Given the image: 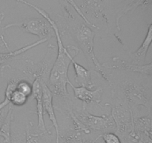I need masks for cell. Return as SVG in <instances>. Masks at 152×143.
Returning <instances> with one entry per match:
<instances>
[{"instance_id": "cell-1", "label": "cell", "mask_w": 152, "mask_h": 143, "mask_svg": "<svg viewBox=\"0 0 152 143\" xmlns=\"http://www.w3.org/2000/svg\"><path fill=\"white\" fill-rule=\"evenodd\" d=\"M16 1L26 4L37 10L44 19H45V20H47L50 26L51 27L52 30L54 32L56 43H57V56L53 63V65L52 66L51 69L50 70L48 80L49 85L48 86L52 93L54 95H59L64 98H70L69 93L67 89V85L69 84L71 86L73 83L70 81L68 77V69L70 64L71 63V60L74 59V57L77 56L80 52V49L74 46H64L62 40V35L58 28L57 23L50 18L48 12L39 6L32 4L26 0H16Z\"/></svg>"}, {"instance_id": "cell-2", "label": "cell", "mask_w": 152, "mask_h": 143, "mask_svg": "<svg viewBox=\"0 0 152 143\" xmlns=\"http://www.w3.org/2000/svg\"><path fill=\"white\" fill-rule=\"evenodd\" d=\"M64 13L65 18L63 19L59 16L60 21L59 25L57 24L62 37L65 34L69 35L70 37L77 43L79 48L86 56V60L88 61V63L93 66L94 69L99 73L105 80L109 82V77L107 76L105 69L99 62L94 50V40L96 34L95 32L91 29V26L88 25L85 22H76L75 18L71 14V12H69L66 5H65Z\"/></svg>"}, {"instance_id": "cell-3", "label": "cell", "mask_w": 152, "mask_h": 143, "mask_svg": "<svg viewBox=\"0 0 152 143\" xmlns=\"http://www.w3.org/2000/svg\"><path fill=\"white\" fill-rule=\"evenodd\" d=\"M112 91L133 112L139 106H143L148 110V114H151L152 105L151 82L145 85L127 80L120 83V89H113Z\"/></svg>"}, {"instance_id": "cell-4", "label": "cell", "mask_w": 152, "mask_h": 143, "mask_svg": "<svg viewBox=\"0 0 152 143\" xmlns=\"http://www.w3.org/2000/svg\"><path fill=\"white\" fill-rule=\"evenodd\" d=\"M113 99L115 101L111 106V116L115 124L118 136L126 138L133 130L134 113L123 101L121 98L112 91Z\"/></svg>"}, {"instance_id": "cell-5", "label": "cell", "mask_w": 152, "mask_h": 143, "mask_svg": "<svg viewBox=\"0 0 152 143\" xmlns=\"http://www.w3.org/2000/svg\"><path fill=\"white\" fill-rule=\"evenodd\" d=\"M69 113L74 116L89 132L92 130L99 131L116 128L115 124L111 115H102L100 116H94L88 113L84 107L81 110H71Z\"/></svg>"}, {"instance_id": "cell-6", "label": "cell", "mask_w": 152, "mask_h": 143, "mask_svg": "<svg viewBox=\"0 0 152 143\" xmlns=\"http://www.w3.org/2000/svg\"><path fill=\"white\" fill-rule=\"evenodd\" d=\"M48 23L40 19H25L22 22L7 24L4 25V28L7 29L11 27H18V28H22L26 33L37 36L39 37V40H42V39L48 40L50 37L52 28Z\"/></svg>"}, {"instance_id": "cell-7", "label": "cell", "mask_w": 152, "mask_h": 143, "mask_svg": "<svg viewBox=\"0 0 152 143\" xmlns=\"http://www.w3.org/2000/svg\"><path fill=\"white\" fill-rule=\"evenodd\" d=\"M102 67L104 69H123L126 71H130L132 72L139 73V74H143V75L151 77V69L152 63L150 62L149 63L142 64V65H137L134 64L132 62L123 60L119 57H114L111 60L108 62L102 63Z\"/></svg>"}, {"instance_id": "cell-8", "label": "cell", "mask_w": 152, "mask_h": 143, "mask_svg": "<svg viewBox=\"0 0 152 143\" xmlns=\"http://www.w3.org/2000/svg\"><path fill=\"white\" fill-rule=\"evenodd\" d=\"M41 83L42 89V104L43 110L47 113L50 121L51 122L55 131H56V143H59L60 141V134H59V128L58 125L57 119L54 112V107L53 104V93L49 89L47 84V82L42 79L39 78Z\"/></svg>"}, {"instance_id": "cell-9", "label": "cell", "mask_w": 152, "mask_h": 143, "mask_svg": "<svg viewBox=\"0 0 152 143\" xmlns=\"http://www.w3.org/2000/svg\"><path fill=\"white\" fill-rule=\"evenodd\" d=\"M36 100V114L37 115V128L42 132V134L48 133L46 129L45 122L44 119V110L42 104V89L40 80L39 77H35L32 83V95Z\"/></svg>"}, {"instance_id": "cell-10", "label": "cell", "mask_w": 152, "mask_h": 143, "mask_svg": "<svg viewBox=\"0 0 152 143\" xmlns=\"http://www.w3.org/2000/svg\"><path fill=\"white\" fill-rule=\"evenodd\" d=\"M80 8L87 14H91L96 19L102 20L107 25L109 21L105 13V2L104 0H83V4Z\"/></svg>"}, {"instance_id": "cell-11", "label": "cell", "mask_w": 152, "mask_h": 143, "mask_svg": "<svg viewBox=\"0 0 152 143\" xmlns=\"http://www.w3.org/2000/svg\"><path fill=\"white\" fill-rule=\"evenodd\" d=\"M71 87L74 91V96L85 104H101L103 94L102 87L97 88L95 90H91V89L80 86H75L74 84H71Z\"/></svg>"}, {"instance_id": "cell-12", "label": "cell", "mask_w": 152, "mask_h": 143, "mask_svg": "<svg viewBox=\"0 0 152 143\" xmlns=\"http://www.w3.org/2000/svg\"><path fill=\"white\" fill-rule=\"evenodd\" d=\"M71 63L74 69V80L80 86L92 89L94 86V83L92 79V73L81 64L74 60V58L71 60Z\"/></svg>"}, {"instance_id": "cell-13", "label": "cell", "mask_w": 152, "mask_h": 143, "mask_svg": "<svg viewBox=\"0 0 152 143\" xmlns=\"http://www.w3.org/2000/svg\"><path fill=\"white\" fill-rule=\"evenodd\" d=\"M152 41V24H149L148 28V31L145 35V39L142 43L141 46L138 48L136 52L131 54L132 56V63L137 65H142L145 60L147 52H148V49L151 44Z\"/></svg>"}, {"instance_id": "cell-14", "label": "cell", "mask_w": 152, "mask_h": 143, "mask_svg": "<svg viewBox=\"0 0 152 143\" xmlns=\"http://www.w3.org/2000/svg\"><path fill=\"white\" fill-rule=\"evenodd\" d=\"M151 4V0H126L123 4V7L121 10L117 13V18H116V26L118 31H121V28L120 25V21L123 16L127 14L131 10H134L140 6H146L150 5Z\"/></svg>"}, {"instance_id": "cell-15", "label": "cell", "mask_w": 152, "mask_h": 143, "mask_svg": "<svg viewBox=\"0 0 152 143\" xmlns=\"http://www.w3.org/2000/svg\"><path fill=\"white\" fill-rule=\"evenodd\" d=\"M47 40L48 39H42V40H37V42H34V43L26 45V46H23V47L20 48V49H16V50L9 51L8 52H6V53H0V67L4 66V63L8 61L9 60L11 59V58L18 56V55H22V54L25 53V52H28V51L31 50V49H34V48L42 44V43H44L45 42H46Z\"/></svg>"}, {"instance_id": "cell-16", "label": "cell", "mask_w": 152, "mask_h": 143, "mask_svg": "<svg viewBox=\"0 0 152 143\" xmlns=\"http://www.w3.org/2000/svg\"><path fill=\"white\" fill-rule=\"evenodd\" d=\"M19 80L16 79H10L7 82V87H6L5 92H4V99L3 100L2 102L0 103V110H3L4 107L8 106L10 104V97L12 94L16 89V86Z\"/></svg>"}, {"instance_id": "cell-17", "label": "cell", "mask_w": 152, "mask_h": 143, "mask_svg": "<svg viewBox=\"0 0 152 143\" xmlns=\"http://www.w3.org/2000/svg\"><path fill=\"white\" fill-rule=\"evenodd\" d=\"M28 97L24 95L19 90L16 89L14 92L12 94L11 97H10V104L13 106H16V107H21L23 106L24 104H26L28 101Z\"/></svg>"}, {"instance_id": "cell-18", "label": "cell", "mask_w": 152, "mask_h": 143, "mask_svg": "<svg viewBox=\"0 0 152 143\" xmlns=\"http://www.w3.org/2000/svg\"><path fill=\"white\" fill-rule=\"evenodd\" d=\"M63 1H65V2H66L67 4H69L70 5H71V7L74 9V10H75V11L78 13V15L80 16V18H82V19H83V22H86L88 25H89V26H91V28H98L97 26H96L95 25L92 24L91 22L88 19V18L86 17V16L84 14V13L82 11L81 9L80 8V7L77 5V4L76 3L75 0H63Z\"/></svg>"}, {"instance_id": "cell-19", "label": "cell", "mask_w": 152, "mask_h": 143, "mask_svg": "<svg viewBox=\"0 0 152 143\" xmlns=\"http://www.w3.org/2000/svg\"><path fill=\"white\" fill-rule=\"evenodd\" d=\"M16 89L26 95L27 97H29L32 95V84L28 80H19L16 86Z\"/></svg>"}, {"instance_id": "cell-20", "label": "cell", "mask_w": 152, "mask_h": 143, "mask_svg": "<svg viewBox=\"0 0 152 143\" xmlns=\"http://www.w3.org/2000/svg\"><path fill=\"white\" fill-rule=\"evenodd\" d=\"M4 18V15L2 13L0 14V49H5L7 51H10L8 43L5 40L4 38V26H2L1 22Z\"/></svg>"}, {"instance_id": "cell-21", "label": "cell", "mask_w": 152, "mask_h": 143, "mask_svg": "<svg viewBox=\"0 0 152 143\" xmlns=\"http://www.w3.org/2000/svg\"><path fill=\"white\" fill-rule=\"evenodd\" d=\"M105 143H122L120 136L114 133H105L101 136Z\"/></svg>"}, {"instance_id": "cell-22", "label": "cell", "mask_w": 152, "mask_h": 143, "mask_svg": "<svg viewBox=\"0 0 152 143\" xmlns=\"http://www.w3.org/2000/svg\"><path fill=\"white\" fill-rule=\"evenodd\" d=\"M41 134H34L31 132L30 125H27L26 135H25V143H37L38 138Z\"/></svg>"}, {"instance_id": "cell-23", "label": "cell", "mask_w": 152, "mask_h": 143, "mask_svg": "<svg viewBox=\"0 0 152 143\" xmlns=\"http://www.w3.org/2000/svg\"><path fill=\"white\" fill-rule=\"evenodd\" d=\"M4 139V143H13V142H12L11 136L7 137V138H4V139Z\"/></svg>"}]
</instances>
